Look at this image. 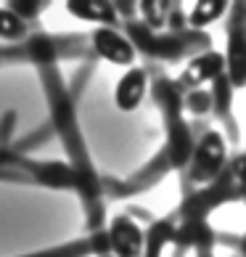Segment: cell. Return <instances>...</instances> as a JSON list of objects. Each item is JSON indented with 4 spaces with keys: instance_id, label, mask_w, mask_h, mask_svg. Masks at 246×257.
I'll use <instances>...</instances> for the list:
<instances>
[{
    "instance_id": "9a60e30c",
    "label": "cell",
    "mask_w": 246,
    "mask_h": 257,
    "mask_svg": "<svg viewBox=\"0 0 246 257\" xmlns=\"http://www.w3.org/2000/svg\"><path fill=\"white\" fill-rule=\"evenodd\" d=\"M48 133H51L48 127H43V130H37V133H30V136L22 138V141H14L11 146L19 151V154H24V157H27V151H30L32 146H40V144H43V138L48 136Z\"/></svg>"
},
{
    "instance_id": "30bf717a",
    "label": "cell",
    "mask_w": 246,
    "mask_h": 257,
    "mask_svg": "<svg viewBox=\"0 0 246 257\" xmlns=\"http://www.w3.org/2000/svg\"><path fill=\"white\" fill-rule=\"evenodd\" d=\"M222 56L217 53H206V56H198V59H193L191 64H188L185 69V80L191 85H198L204 80H212V77H220L222 72Z\"/></svg>"
},
{
    "instance_id": "9c48e42d",
    "label": "cell",
    "mask_w": 246,
    "mask_h": 257,
    "mask_svg": "<svg viewBox=\"0 0 246 257\" xmlns=\"http://www.w3.org/2000/svg\"><path fill=\"white\" fill-rule=\"evenodd\" d=\"M32 35V27L22 22L8 6H0V40L3 45H16V43H24L27 37Z\"/></svg>"
},
{
    "instance_id": "ba28073f",
    "label": "cell",
    "mask_w": 246,
    "mask_h": 257,
    "mask_svg": "<svg viewBox=\"0 0 246 257\" xmlns=\"http://www.w3.org/2000/svg\"><path fill=\"white\" fill-rule=\"evenodd\" d=\"M193 151L196 149L191 144L188 127L177 117H172V122H169V159H172V165H185L188 159H193Z\"/></svg>"
},
{
    "instance_id": "7c38bea8",
    "label": "cell",
    "mask_w": 246,
    "mask_h": 257,
    "mask_svg": "<svg viewBox=\"0 0 246 257\" xmlns=\"http://www.w3.org/2000/svg\"><path fill=\"white\" fill-rule=\"evenodd\" d=\"M8 8L22 19V22L32 24L37 16H40L45 8H48V3H37V0H14V3H8Z\"/></svg>"
},
{
    "instance_id": "6da1fadb",
    "label": "cell",
    "mask_w": 246,
    "mask_h": 257,
    "mask_svg": "<svg viewBox=\"0 0 246 257\" xmlns=\"http://www.w3.org/2000/svg\"><path fill=\"white\" fill-rule=\"evenodd\" d=\"M90 43H85L77 35H51V32H32L24 43L3 45L6 64H35L37 69L56 66L59 59H74V56L88 53Z\"/></svg>"
},
{
    "instance_id": "52a82bcc",
    "label": "cell",
    "mask_w": 246,
    "mask_h": 257,
    "mask_svg": "<svg viewBox=\"0 0 246 257\" xmlns=\"http://www.w3.org/2000/svg\"><path fill=\"white\" fill-rule=\"evenodd\" d=\"M225 66H228V77H230L233 88H243L246 85V35L238 30L230 32Z\"/></svg>"
},
{
    "instance_id": "7a4b0ae2",
    "label": "cell",
    "mask_w": 246,
    "mask_h": 257,
    "mask_svg": "<svg viewBox=\"0 0 246 257\" xmlns=\"http://www.w3.org/2000/svg\"><path fill=\"white\" fill-rule=\"evenodd\" d=\"M90 51L101 56L103 61L117 64V66H130L135 59V48L125 35H119L114 27H96L90 35Z\"/></svg>"
},
{
    "instance_id": "5bb4252c",
    "label": "cell",
    "mask_w": 246,
    "mask_h": 257,
    "mask_svg": "<svg viewBox=\"0 0 246 257\" xmlns=\"http://www.w3.org/2000/svg\"><path fill=\"white\" fill-rule=\"evenodd\" d=\"M16 111H6L0 117V146H11L14 144V130H16Z\"/></svg>"
},
{
    "instance_id": "e0dca14e",
    "label": "cell",
    "mask_w": 246,
    "mask_h": 257,
    "mask_svg": "<svg viewBox=\"0 0 246 257\" xmlns=\"http://www.w3.org/2000/svg\"><path fill=\"white\" fill-rule=\"evenodd\" d=\"M16 157H19V151H16L14 146H0V170L8 167Z\"/></svg>"
},
{
    "instance_id": "277c9868",
    "label": "cell",
    "mask_w": 246,
    "mask_h": 257,
    "mask_svg": "<svg viewBox=\"0 0 246 257\" xmlns=\"http://www.w3.org/2000/svg\"><path fill=\"white\" fill-rule=\"evenodd\" d=\"M109 236V252L114 257H146V241L140 228L130 220V217L119 215L111 220L106 228Z\"/></svg>"
},
{
    "instance_id": "3957f363",
    "label": "cell",
    "mask_w": 246,
    "mask_h": 257,
    "mask_svg": "<svg viewBox=\"0 0 246 257\" xmlns=\"http://www.w3.org/2000/svg\"><path fill=\"white\" fill-rule=\"evenodd\" d=\"M225 162V144L217 133H206L204 141L196 146L193 159H191V180L196 183H206L220 173Z\"/></svg>"
},
{
    "instance_id": "4fadbf2b",
    "label": "cell",
    "mask_w": 246,
    "mask_h": 257,
    "mask_svg": "<svg viewBox=\"0 0 246 257\" xmlns=\"http://www.w3.org/2000/svg\"><path fill=\"white\" fill-rule=\"evenodd\" d=\"M164 239H167V228H164V223H159V225L151 228V233H148V244H146V257H159Z\"/></svg>"
},
{
    "instance_id": "2e32d148",
    "label": "cell",
    "mask_w": 246,
    "mask_h": 257,
    "mask_svg": "<svg viewBox=\"0 0 246 257\" xmlns=\"http://www.w3.org/2000/svg\"><path fill=\"white\" fill-rule=\"evenodd\" d=\"M140 8H143V11H148L146 19H148V30H151V27H159V24L164 22V14H162V11H167L169 6H167V3H143Z\"/></svg>"
},
{
    "instance_id": "ac0fdd59",
    "label": "cell",
    "mask_w": 246,
    "mask_h": 257,
    "mask_svg": "<svg viewBox=\"0 0 246 257\" xmlns=\"http://www.w3.org/2000/svg\"><path fill=\"white\" fill-rule=\"evenodd\" d=\"M6 61H3V45H0V66H3Z\"/></svg>"
},
{
    "instance_id": "8992f818",
    "label": "cell",
    "mask_w": 246,
    "mask_h": 257,
    "mask_svg": "<svg viewBox=\"0 0 246 257\" xmlns=\"http://www.w3.org/2000/svg\"><path fill=\"white\" fill-rule=\"evenodd\" d=\"M66 11L74 19L93 22L98 27H114V22H117V6L103 3V0H69Z\"/></svg>"
},
{
    "instance_id": "8fae6325",
    "label": "cell",
    "mask_w": 246,
    "mask_h": 257,
    "mask_svg": "<svg viewBox=\"0 0 246 257\" xmlns=\"http://www.w3.org/2000/svg\"><path fill=\"white\" fill-rule=\"evenodd\" d=\"M228 8L225 0H204V3H196L193 6V14H191V24L193 27H206L217 22L222 16V11Z\"/></svg>"
},
{
    "instance_id": "5b68a950",
    "label": "cell",
    "mask_w": 246,
    "mask_h": 257,
    "mask_svg": "<svg viewBox=\"0 0 246 257\" xmlns=\"http://www.w3.org/2000/svg\"><path fill=\"white\" fill-rule=\"evenodd\" d=\"M146 96V74L143 69H130L119 77L114 88V103L122 111H135Z\"/></svg>"
}]
</instances>
